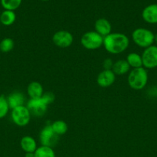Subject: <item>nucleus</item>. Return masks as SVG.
Instances as JSON below:
<instances>
[{"label":"nucleus","instance_id":"f257e3e1","mask_svg":"<svg viewBox=\"0 0 157 157\" xmlns=\"http://www.w3.org/2000/svg\"><path fill=\"white\" fill-rule=\"evenodd\" d=\"M129 39L123 33H110L104 37L103 46L109 53L112 55H118L124 52L129 48Z\"/></svg>","mask_w":157,"mask_h":157},{"label":"nucleus","instance_id":"f03ea898","mask_svg":"<svg viewBox=\"0 0 157 157\" xmlns=\"http://www.w3.org/2000/svg\"><path fill=\"white\" fill-rule=\"evenodd\" d=\"M148 72L145 67L134 68L128 75V84L129 87L135 90H143L148 83Z\"/></svg>","mask_w":157,"mask_h":157},{"label":"nucleus","instance_id":"7ed1b4c3","mask_svg":"<svg viewBox=\"0 0 157 157\" xmlns=\"http://www.w3.org/2000/svg\"><path fill=\"white\" fill-rule=\"evenodd\" d=\"M155 35L152 31L145 28L135 29L132 33V39L137 46L146 48L154 43Z\"/></svg>","mask_w":157,"mask_h":157},{"label":"nucleus","instance_id":"20e7f679","mask_svg":"<svg viewBox=\"0 0 157 157\" xmlns=\"http://www.w3.org/2000/svg\"><path fill=\"white\" fill-rule=\"evenodd\" d=\"M103 36L95 31H89L83 35L81 38V44L84 48L87 50H96L103 45Z\"/></svg>","mask_w":157,"mask_h":157},{"label":"nucleus","instance_id":"39448f33","mask_svg":"<svg viewBox=\"0 0 157 157\" xmlns=\"http://www.w3.org/2000/svg\"><path fill=\"white\" fill-rule=\"evenodd\" d=\"M11 118L15 125L25 127L28 125L31 119V113L26 106H20L12 109L11 111Z\"/></svg>","mask_w":157,"mask_h":157},{"label":"nucleus","instance_id":"423d86ee","mask_svg":"<svg viewBox=\"0 0 157 157\" xmlns=\"http://www.w3.org/2000/svg\"><path fill=\"white\" fill-rule=\"evenodd\" d=\"M59 136L56 134L52 130L51 124H46L39 133V141L42 146L53 148L58 142Z\"/></svg>","mask_w":157,"mask_h":157},{"label":"nucleus","instance_id":"0eeeda50","mask_svg":"<svg viewBox=\"0 0 157 157\" xmlns=\"http://www.w3.org/2000/svg\"><path fill=\"white\" fill-rule=\"evenodd\" d=\"M141 56L143 67L146 69L157 67V46L152 44L145 48Z\"/></svg>","mask_w":157,"mask_h":157},{"label":"nucleus","instance_id":"6e6552de","mask_svg":"<svg viewBox=\"0 0 157 157\" xmlns=\"http://www.w3.org/2000/svg\"><path fill=\"white\" fill-rule=\"evenodd\" d=\"M52 42L55 46L61 48H66L72 45L73 42V35L66 30H59L52 35Z\"/></svg>","mask_w":157,"mask_h":157},{"label":"nucleus","instance_id":"1a4fd4ad","mask_svg":"<svg viewBox=\"0 0 157 157\" xmlns=\"http://www.w3.org/2000/svg\"><path fill=\"white\" fill-rule=\"evenodd\" d=\"M26 107L30 112L31 115L35 117L44 116L47 111L48 106L42 101V99H30L26 104Z\"/></svg>","mask_w":157,"mask_h":157},{"label":"nucleus","instance_id":"9d476101","mask_svg":"<svg viewBox=\"0 0 157 157\" xmlns=\"http://www.w3.org/2000/svg\"><path fill=\"white\" fill-rule=\"evenodd\" d=\"M116 75L112 70H103L98 75L96 78L97 84L102 87H109L115 81Z\"/></svg>","mask_w":157,"mask_h":157},{"label":"nucleus","instance_id":"9b49d317","mask_svg":"<svg viewBox=\"0 0 157 157\" xmlns=\"http://www.w3.org/2000/svg\"><path fill=\"white\" fill-rule=\"evenodd\" d=\"M95 32L99 34L103 38L107 36L112 32V25L109 20L105 18H100L95 21L94 25Z\"/></svg>","mask_w":157,"mask_h":157},{"label":"nucleus","instance_id":"f8f14e48","mask_svg":"<svg viewBox=\"0 0 157 157\" xmlns=\"http://www.w3.org/2000/svg\"><path fill=\"white\" fill-rule=\"evenodd\" d=\"M143 19L149 24H157V4L146 6L142 12Z\"/></svg>","mask_w":157,"mask_h":157},{"label":"nucleus","instance_id":"ddd939ff","mask_svg":"<svg viewBox=\"0 0 157 157\" xmlns=\"http://www.w3.org/2000/svg\"><path fill=\"white\" fill-rule=\"evenodd\" d=\"M6 98L11 110L20 106H23L26 102V97L20 91L12 92Z\"/></svg>","mask_w":157,"mask_h":157},{"label":"nucleus","instance_id":"4468645a","mask_svg":"<svg viewBox=\"0 0 157 157\" xmlns=\"http://www.w3.org/2000/svg\"><path fill=\"white\" fill-rule=\"evenodd\" d=\"M27 94L30 99H40L44 94L42 85L38 81L29 83L27 87Z\"/></svg>","mask_w":157,"mask_h":157},{"label":"nucleus","instance_id":"2eb2a0df","mask_svg":"<svg viewBox=\"0 0 157 157\" xmlns=\"http://www.w3.org/2000/svg\"><path fill=\"white\" fill-rule=\"evenodd\" d=\"M20 147L26 153H35L38 148L36 141L30 136H25L22 138L20 140Z\"/></svg>","mask_w":157,"mask_h":157},{"label":"nucleus","instance_id":"dca6fc26","mask_svg":"<svg viewBox=\"0 0 157 157\" xmlns=\"http://www.w3.org/2000/svg\"><path fill=\"white\" fill-rule=\"evenodd\" d=\"M130 67L126 60L120 59L114 62L112 71L115 75H124L129 72Z\"/></svg>","mask_w":157,"mask_h":157},{"label":"nucleus","instance_id":"f3484780","mask_svg":"<svg viewBox=\"0 0 157 157\" xmlns=\"http://www.w3.org/2000/svg\"><path fill=\"white\" fill-rule=\"evenodd\" d=\"M126 61L129 64V67L134 68H139L142 67L143 66V60H142V56L136 52H131L126 57Z\"/></svg>","mask_w":157,"mask_h":157},{"label":"nucleus","instance_id":"a211bd4d","mask_svg":"<svg viewBox=\"0 0 157 157\" xmlns=\"http://www.w3.org/2000/svg\"><path fill=\"white\" fill-rule=\"evenodd\" d=\"M16 19V15L14 11L4 10L0 14V22L5 26L12 25Z\"/></svg>","mask_w":157,"mask_h":157},{"label":"nucleus","instance_id":"6ab92c4d","mask_svg":"<svg viewBox=\"0 0 157 157\" xmlns=\"http://www.w3.org/2000/svg\"><path fill=\"white\" fill-rule=\"evenodd\" d=\"M53 131L56 133L58 136H62L64 135L68 130V125L64 121L58 120V121H54L53 123L51 124Z\"/></svg>","mask_w":157,"mask_h":157},{"label":"nucleus","instance_id":"aec40b11","mask_svg":"<svg viewBox=\"0 0 157 157\" xmlns=\"http://www.w3.org/2000/svg\"><path fill=\"white\" fill-rule=\"evenodd\" d=\"M34 153H35V157H55L53 148L45 147V146L38 147Z\"/></svg>","mask_w":157,"mask_h":157},{"label":"nucleus","instance_id":"412c9836","mask_svg":"<svg viewBox=\"0 0 157 157\" xmlns=\"http://www.w3.org/2000/svg\"><path fill=\"white\" fill-rule=\"evenodd\" d=\"M22 3V0H1V5L5 10L15 11Z\"/></svg>","mask_w":157,"mask_h":157},{"label":"nucleus","instance_id":"4be33fe9","mask_svg":"<svg viewBox=\"0 0 157 157\" xmlns=\"http://www.w3.org/2000/svg\"><path fill=\"white\" fill-rule=\"evenodd\" d=\"M14 41L11 38H5L0 41V51L4 53L11 52L13 49Z\"/></svg>","mask_w":157,"mask_h":157},{"label":"nucleus","instance_id":"5701e85b","mask_svg":"<svg viewBox=\"0 0 157 157\" xmlns=\"http://www.w3.org/2000/svg\"><path fill=\"white\" fill-rule=\"evenodd\" d=\"M9 110L10 108H9V104H8L7 98L3 95H1L0 96V119L6 117Z\"/></svg>","mask_w":157,"mask_h":157},{"label":"nucleus","instance_id":"b1692460","mask_svg":"<svg viewBox=\"0 0 157 157\" xmlns=\"http://www.w3.org/2000/svg\"><path fill=\"white\" fill-rule=\"evenodd\" d=\"M41 99L46 105L49 106L55 101V94L52 92H46V93L43 94Z\"/></svg>","mask_w":157,"mask_h":157},{"label":"nucleus","instance_id":"393cba45","mask_svg":"<svg viewBox=\"0 0 157 157\" xmlns=\"http://www.w3.org/2000/svg\"><path fill=\"white\" fill-rule=\"evenodd\" d=\"M114 62L111 58H106L103 61V66L104 70H112Z\"/></svg>","mask_w":157,"mask_h":157},{"label":"nucleus","instance_id":"a878e982","mask_svg":"<svg viewBox=\"0 0 157 157\" xmlns=\"http://www.w3.org/2000/svg\"><path fill=\"white\" fill-rule=\"evenodd\" d=\"M25 157H35V153H26Z\"/></svg>","mask_w":157,"mask_h":157},{"label":"nucleus","instance_id":"bb28decb","mask_svg":"<svg viewBox=\"0 0 157 157\" xmlns=\"http://www.w3.org/2000/svg\"><path fill=\"white\" fill-rule=\"evenodd\" d=\"M154 43L155 44V46H157V34L155 35V38H154Z\"/></svg>","mask_w":157,"mask_h":157},{"label":"nucleus","instance_id":"cd10ccee","mask_svg":"<svg viewBox=\"0 0 157 157\" xmlns=\"http://www.w3.org/2000/svg\"><path fill=\"white\" fill-rule=\"evenodd\" d=\"M42 1H43V2H46V1H49V0H42Z\"/></svg>","mask_w":157,"mask_h":157}]
</instances>
